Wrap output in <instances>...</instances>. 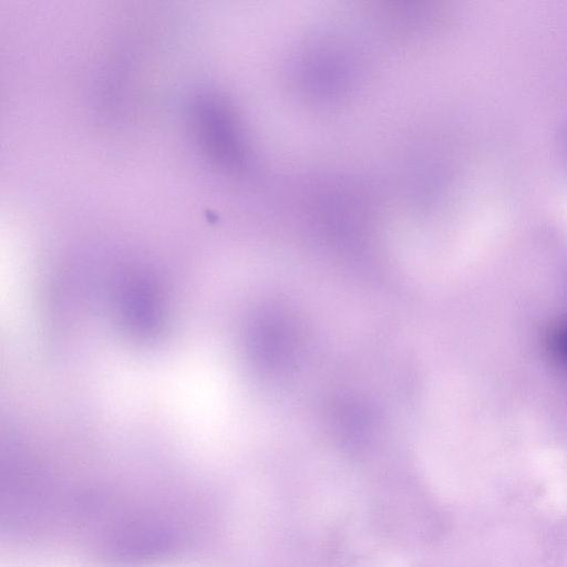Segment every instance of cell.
I'll list each match as a JSON object with an SVG mask.
<instances>
[{"label": "cell", "instance_id": "1", "mask_svg": "<svg viewBox=\"0 0 567 567\" xmlns=\"http://www.w3.org/2000/svg\"><path fill=\"white\" fill-rule=\"evenodd\" d=\"M550 349L555 359L567 368V324L559 327L550 338Z\"/></svg>", "mask_w": 567, "mask_h": 567}]
</instances>
